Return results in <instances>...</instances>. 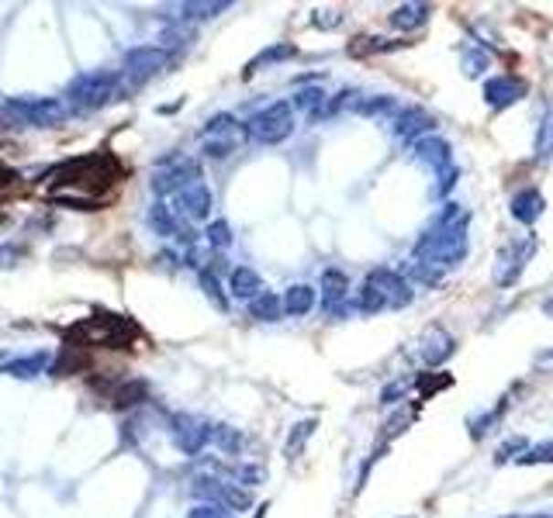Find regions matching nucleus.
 Instances as JSON below:
<instances>
[{
    "mask_svg": "<svg viewBox=\"0 0 553 518\" xmlns=\"http://www.w3.org/2000/svg\"><path fill=\"white\" fill-rule=\"evenodd\" d=\"M145 397V384L143 380H132V384H125L122 391L114 394V405L118 408H128V405H135V401H143Z\"/></svg>",
    "mask_w": 553,
    "mask_h": 518,
    "instance_id": "nucleus-43",
    "label": "nucleus"
},
{
    "mask_svg": "<svg viewBox=\"0 0 553 518\" xmlns=\"http://www.w3.org/2000/svg\"><path fill=\"white\" fill-rule=\"evenodd\" d=\"M432 128H436V118L426 108H419V104H409V108H401L391 118V135L398 142H405V145H415L419 139L432 135Z\"/></svg>",
    "mask_w": 553,
    "mask_h": 518,
    "instance_id": "nucleus-14",
    "label": "nucleus"
},
{
    "mask_svg": "<svg viewBox=\"0 0 553 518\" xmlns=\"http://www.w3.org/2000/svg\"><path fill=\"white\" fill-rule=\"evenodd\" d=\"M429 11H432L429 4H398L388 21H391L395 32H415L429 21Z\"/></svg>",
    "mask_w": 553,
    "mask_h": 518,
    "instance_id": "nucleus-21",
    "label": "nucleus"
},
{
    "mask_svg": "<svg viewBox=\"0 0 553 518\" xmlns=\"http://www.w3.org/2000/svg\"><path fill=\"white\" fill-rule=\"evenodd\" d=\"M543 314H547V318H553V298L543 301Z\"/></svg>",
    "mask_w": 553,
    "mask_h": 518,
    "instance_id": "nucleus-49",
    "label": "nucleus"
},
{
    "mask_svg": "<svg viewBox=\"0 0 553 518\" xmlns=\"http://www.w3.org/2000/svg\"><path fill=\"white\" fill-rule=\"evenodd\" d=\"M539 242L533 236L526 238H512V242H505L502 249H498V256H495V270H491V280H495V287H516L519 283V277L526 273V267L533 263V256H537Z\"/></svg>",
    "mask_w": 553,
    "mask_h": 518,
    "instance_id": "nucleus-7",
    "label": "nucleus"
},
{
    "mask_svg": "<svg viewBox=\"0 0 553 518\" xmlns=\"http://www.w3.org/2000/svg\"><path fill=\"white\" fill-rule=\"evenodd\" d=\"M318 422L315 418H301V422L291 425V432H287V442H284V456L287 460H298L301 449H304V442L315 436Z\"/></svg>",
    "mask_w": 553,
    "mask_h": 518,
    "instance_id": "nucleus-29",
    "label": "nucleus"
},
{
    "mask_svg": "<svg viewBox=\"0 0 553 518\" xmlns=\"http://www.w3.org/2000/svg\"><path fill=\"white\" fill-rule=\"evenodd\" d=\"M48 363V356L46 353H35V356H28V360H15V363H7V366H4V374H11V377H35V374H38V370H42V366H46Z\"/></svg>",
    "mask_w": 553,
    "mask_h": 518,
    "instance_id": "nucleus-36",
    "label": "nucleus"
},
{
    "mask_svg": "<svg viewBox=\"0 0 553 518\" xmlns=\"http://www.w3.org/2000/svg\"><path fill=\"white\" fill-rule=\"evenodd\" d=\"M395 48H401V42H395V38H380V35H360V38H353L349 42V52L353 56H380V52H395Z\"/></svg>",
    "mask_w": 553,
    "mask_h": 518,
    "instance_id": "nucleus-32",
    "label": "nucleus"
},
{
    "mask_svg": "<svg viewBox=\"0 0 553 518\" xmlns=\"http://www.w3.org/2000/svg\"><path fill=\"white\" fill-rule=\"evenodd\" d=\"M543 211H547V197L539 194L537 187H522L512 194V201H508V215L519 221V225H537L543 218Z\"/></svg>",
    "mask_w": 553,
    "mask_h": 518,
    "instance_id": "nucleus-19",
    "label": "nucleus"
},
{
    "mask_svg": "<svg viewBox=\"0 0 553 518\" xmlns=\"http://www.w3.org/2000/svg\"><path fill=\"white\" fill-rule=\"evenodd\" d=\"M553 156V111H547L537 125V159Z\"/></svg>",
    "mask_w": 553,
    "mask_h": 518,
    "instance_id": "nucleus-37",
    "label": "nucleus"
},
{
    "mask_svg": "<svg viewBox=\"0 0 553 518\" xmlns=\"http://www.w3.org/2000/svg\"><path fill=\"white\" fill-rule=\"evenodd\" d=\"M4 104L25 128H56L69 118L63 97H4Z\"/></svg>",
    "mask_w": 553,
    "mask_h": 518,
    "instance_id": "nucleus-6",
    "label": "nucleus"
},
{
    "mask_svg": "<svg viewBox=\"0 0 553 518\" xmlns=\"http://www.w3.org/2000/svg\"><path fill=\"white\" fill-rule=\"evenodd\" d=\"M215 436V425L201 418V415H190V411H176L170 418V439L184 456H201L207 442Z\"/></svg>",
    "mask_w": 553,
    "mask_h": 518,
    "instance_id": "nucleus-10",
    "label": "nucleus"
},
{
    "mask_svg": "<svg viewBox=\"0 0 553 518\" xmlns=\"http://www.w3.org/2000/svg\"><path fill=\"white\" fill-rule=\"evenodd\" d=\"M298 56V48L291 46V42H277V46H267L256 59H250L246 63V77H253V73H260V69H267V66L273 63H284V59H294Z\"/></svg>",
    "mask_w": 553,
    "mask_h": 518,
    "instance_id": "nucleus-28",
    "label": "nucleus"
},
{
    "mask_svg": "<svg viewBox=\"0 0 553 518\" xmlns=\"http://www.w3.org/2000/svg\"><path fill=\"white\" fill-rule=\"evenodd\" d=\"M166 66H170V52L163 46H135L125 52L122 73H125V79H149Z\"/></svg>",
    "mask_w": 553,
    "mask_h": 518,
    "instance_id": "nucleus-13",
    "label": "nucleus"
},
{
    "mask_svg": "<svg viewBox=\"0 0 553 518\" xmlns=\"http://www.w3.org/2000/svg\"><path fill=\"white\" fill-rule=\"evenodd\" d=\"M187 518H232V512H225L218 504H194L187 512Z\"/></svg>",
    "mask_w": 553,
    "mask_h": 518,
    "instance_id": "nucleus-46",
    "label": "nucleus"
},
{
    "mask_svg": "<svg viewBox=\"0 0 553 518\" xmlns=\"http://www.w3.org/2000/svg\"><path fill=\"white\" fill-rule=\"evenodd\" d=\"M229 7H232L229 0H211V4H180L176 11H184L180 17H187V21H207V17L225 15Z\"/></svg>",
    "mask_w": 553,
    "mask_h": 518,
    "instance_id": "nucleus-34",
    "label": "nucleus"
},
{
    "mask_svg": "<svg viewBox=\"0 0 553 518\" xmlns=\"http://www.w3.org/2000/svg\"><path fill=\"white\" fill-rule=\"evenodd\" d=\"M401 273H405V280L419 283V287H440L442 277H446V270L429 267V263H419V259H409V267L401 270Z\"/></svg>",
    "mask_w": 553,
    "mask_h": 518,
    "instance_id": "nucleus-30",
    "label": "nucleus"
},
{
    "mask_svg": "<svg viewBox=\"0 0 553 518\" xmlns=\"http://www.w3.org/2000/svg\"><path fill=\"white\" fill-rule=\"evenodd\" d=\"M221 473H225V481L246 487V491L267 484V467L263 463H229V467H221Z\"/></svg>",
    "mask_w": 553,
    "mask_h": 518,
    "instance_id": "nucleus-25",
    "label": "nucleus"
},
{
    "mask_svg": "<svg viewBox=\"0 0 553 518\" xmlns=\"http://www.w3.org/2000/svg\"><path fill=\"white\" fill-rule=\"evenodd\" d=\"M411 159H415L419 166L432 170L436 176L453 170V149H450V142L440 139V135H426V139L415 142V145H411Z\"/></svg>",
    "mask_w": 553,
    "mask_h": 518,
    "instance_id": "nucleus-16",
    "label": "nucleus"
},
{
    "mask_svg": "<svg viewBox=\"0 0 553 518\" xmlns=\"http://www.w3.org/2000/svg\"><path fill=\"white\" fill-rule=\"evenodd\" d=\"M484 104H488L491 111H505L512 108V104H519L522 97L529 94V87H526V79L512 77V73H498V77L484 79Z\"/></svg>",
    "mask_w": 553,
    "mask_h": 518,
    "instance_id": "nucleus-15",
    "label": "nucleus"
},
{
    "mask_svg": "<svg viewBox=\"0 0 553 518\" xmlns=\"http://www.w3.org/2000/svg\"><path fill=\"white\" fill-rule=\"evenodd\" d=\"M211 442L218 446L221 453L239 456V453H242V446H246V436H242L239 428H232V425H215V436H211Z\"/></svg>",
    "mask_w": 553,
    "mask_h": 518,
    "instance_id": "nucleus-33",
    "label": "nucleus"
},
{
    "mask_svg": "<svg viewBox=\"0 0 553 518\" xmlns=\"http://www.w3.org/2000/svg\"><path fill=\"white\" fill-rule=\"evenodd\" d=\"M505 408H508V397H502V405H498V408L484 411L481 418H474V422H471V439H484V436H488V428L498 422V418H502V411H505Z\"/></svg>",
    "mask_w": 553,
    "mask_h": 518,
    "instance_id": "nucleus-40",
    "label": "nucleus"
},
{
    "mask_svg": "<svg viewBox=\"0 0 553 518\" xmlns=\"http://www.w3.org/2000/svg\"><path fill=\"white\" fill-rule=\"evenodd\" d=\"M166 205L174 207L180 218L194 225V221H207L211 218V207H215V197H211V187H207L205 180H197V184H190L184 187L180 194H174Z\"/></svg>",
    "mask_w": 553,
    "mask_h": 518,
    "instance_id": "nucleus-12",
    "label": "nucleus"
},
{
    "mask_svg": "<svg viewBox=\"0 0 553 518\" xmlns=\"http://www.w3.org/2000/svg\"><path fill=\"white\" fill-rule=\"evenodd\" d=\"M250 142V128L239 122L236 114H215L205 128H201V153L207 159H229Z\"/></svg>",
    "mask_w": 553,
    "mask_h": 518,
    "instance_id": "nucleus-4",
    "label": "nucleus"
},
{
    "mask_svg": "<svg viewBox=\"0 0 553 518\" xmlns=\"http://www.w3.org/2000/svg\"><path fill=\"white\" fill-rule=\"evenodd\" d=\"M446 384H453V377H450V374H440L436 380H432V374H422V377H415V387L422 391V405H426L429 397L440 391V387H446Z\"/></svg>",
    "mask_w": 553,
    "mask_h": 518,
    "instance_id": "nucleus-42",
    "label": "nucleus"
},
{
    "mask_svg": "<svg viewBox=\"0 0 553 518\" xmlns=\"http://www.w3.org/2000/svg\"><path fill=\"white\" fill-rule=\"evenodd\" d=\"M267 508H270V504H260V508H256V518H263V515H267Z\"/></svg>",
    "mask_w": 553,
    "mask_h": 518,
    "instance_id": "nucleus-50",
    "label": "nucleus"
},
{
    "mask_svg": "<svg viewBox=\"0 0 553 518\" xmlns=\"http://www.w3.org/2000/svg\"><path fill=\"white\" fill-rule=\"evenodd\" d=\"M291 104H294V108H298L301 114L308 118V122H312V118H315V122H322L325 104H329V94H325L322 87H304V90H298V94H294V100H291Z\"/></svg>",
    "mask_w": 553,
    "mask_h": 518,
    "instance_id": "nucleus-26",
    "label": "nucleus"
},
{
    "mask_svg": "<svg viewBox=\"0 0 553 518\" xmlns=\"http://www.w3.org/2000/svg\"><path fill=\"white\" fill-rule=\"evenodd\" d=\"M453 349H457V339L450 332L442 325H429L419 339V360H422V366H440L453 356Z\"/></svg>",
    "mask_w": 553,
    "mask_h": 518,
    "instance_id": "nucleus-17",
    "label": "nucleus"
},
{
    "mask_svg": "<svg viewBox=\"0 0 553 518\" xmlns=\"http://www.w3.org/2000/svg\"><path fill=\"white\" fill-rule=\"evenodd\" d=\"M401 518H415V515H401Z\"/></svg>",
    "mask_w": 553,
    "mask_h": 518,
    "instance_id": "nucleus-51",
    "label": "nucleus"
},
{
    "mask_svg": "<svg viewBox=\"0 0 553 518\" xmlns=\"http://www.w3.org/2000/svg\"><path fill=\"white\" fill-rule=\"evenodd\" d=\"M205 236L211 249H229V246H232V225H229V221H211Z\"/></svg>",
    "mask_w": 553,
    "mask_h": 518,
    "instance_id": "nucleus-41",
    "label": "nucleus"
},
{
    "mask_svg": "<svg viewBox=\"0 0 553 518\" xmlns=\"http://www.w3.org/2000/svg\"><path fill=\"white\" fill-rule=\"evenodd\" d=\"M364 287L378 294L384 312H401V308H409L411 298H415V291H411V283L405 280V273L395 267H374L364 277Z\"/></svg>",
    "mask_w": 553,
    "mask_h": 518,
    "instance_id": "nucleus-8",
    "label": "nucleus"
},
{
    "mask_svg": "<svg viewBox=\"0 0 553 518\" xmlns=\"http://www.w3.org/2000/svg\"><path fill=\"white\" fill-rule=\"evenodd\" d=\"M516 463H519V467H533V463H553V439L529 446V449H526V453H522Z\"/></svg>",
    "mask_w": 553,
    "mask_h": 518,
    "instance_id": "nucleus-39",
    "label": "nucleus"
},
{
    "mask_svg": "<svg viewBox=\"0 0 553 518\" xmlns=\"http://www.w3.org/2000/svg\"><path fill=\"white\" fill-rule=\"evenodd\" d=\"M229 291L242 301H256L263 294V280H260V273L253 267H236L232 277H229Z\"/></svg>",
    "mask_w": 553,
    "mask_h": 518,
    "instance_id": "nucleus-24",
    "label": "nucleus"
},
{
    "mask_svg": "<svg viewBox=\"0 0 553 518\" xmlns=\"http://www.w3.org/2000/svg\"><path fill=\"white\" fill-rule=\"evenodd\" d=\"M526 449H529V442H526V439H508V442H502V446H498V453H495V463L502 467L505 460H516V453H526Z\"/></svg>",
    "mask_w": 553,
    "mask_h": 518,
    "instance_id": "nucleus-44",
    "label": "nucleus"
},
{
    "mask_svg": "<svg viewBox=\"0 0 553 518\" xmlns=\"http://www.w3.org/2000/svg\"><path fill=\"white\" fill-rule=\"evenodd\" d=\"M118 176H122V166H118V159L108 156V153H90V156L66 159L63 166L52 173L48 197L59 201V205L97 211L101 197L118 184Z\"/></svg>",
    "mask_w": 553,
    "mask_h": 518,
    "instance_id": "nucleus-1",
    "label": "nucleus"
},
{
    "mask_svg": "<svg viewBox=\"0 0 553 518\" xmlns=\"http://www.w3.org/2000/svg\"><path fill=\"white\" fill-rule=\"evenodd\" d=\"M250 318L253 322H281L284 318V298L273 294V291H263L256 301H250Z\"/></svg>",
    "mask_w": 553,
    "mask_h": 518,
    "instance_id": "nucleus-27",
    "label": "nucleus"
},
{
    "mask_svg": "<svg viewBox=\"0 0 553 518\" xmlns=\"http://www.w3.org/2000/svg\"><path fill=\"white\" fill-rule=\"evenodd\" d=\"M250 139L260 145H281L294 135V104L291 100H273L263 111H256L253 118L246 122Z\"/></svg>",
    "mask_w": 553,
    "mask_h": 518,
    "instance_id": "nucleus-5",
    "label": "nucleus"
},
{
    "mask_svg": "<svg viewBox=\"0 0 553 518\" xmlns=\"http://www.w3.org/2000/svg\"><path fill=\"white\" fill-rule=\"evenodd\" d=\"M343 21H346L343 11H312V25L315 28H339Z\"/></svg>",
    "mask_w": 553,
    "mask_h": 518,
    "instance_id": "nucleus-45",
    "label": "nucleus"
},
{
    "mask_svg": "<svg viewBox=\"0 0 553 518\" xmlns=\"http://www.w3.org/2000/svg\"><path fill=\"white\" fill-rule=\"evenodd\" d=\"M125 94V73L122 69H90V73H80L69 87H66V108L77 111V114H90L101 111L104 104L118 100Z\"/></svg>",
    "mask_w": 553,
    "mask_h": 518,
    "instance_id": "nucleus-3",
    "label": "nucleus"
},
{
    "mask_svg": "<svg viewBox=\"0 0 553 518\" xmlns=\"http://www.w3.org/2000/svg\"><path fill=\"white\" fill-rule=\"evenodd\" d=\"M322 312L329 314V318H335V314L346 312V298H349V277L346 270L332 267L322 273Z\"/></svg>",
    "mask_w": 553,
    "mask_h": 518,
    "instance_id": "nucleus-18",
    "label": "nucleus"
},
{
    "mask_svg": "<svg viewBox=\"0 0 553 518\" xmlns=\"http://www.w3.org/2000/svg\"><path fill=\"white\" fill-rule=\"evenodd\" d=\"M467 228H471V211H463V205H457V201H450V205L442 207L440 218L419 236L415 249H411V259L440 270L457 267L460 259L467 256V246H471L467 242Z\"/></svg>",
    "mask_w": 553,
    "mask_h": 518,
    "instance_id": "nucleus-2",
    "label": "nucleus"
},
{
    "mask_svg": "<svg viewBox=\"0 0 553 518\" xmlns=\"http://www.w3.org/2000/svg\"><path fill=\"white\" fill-rule=\"evenodd\" d=\"M411 387H415V377H398V380H391V384H384V391H380V405H384V408H391V405H398Z\"/></svg>",
    "mask_w": 553,
    "mask_h": 518,
    "instance_id": "nucleus-38",
    "label": "nucleus"
},
{
    "mask_svg": "<svg viewBox=\"0 0 553 518\" xmlns=\"http://www.w3.org/2000/svg\"><path fill=\"white\" fill-rule=\"evenodd\" d=\"M149 225L156 228L159 236L180 238V242H194V232H190V225L180 218V215H176V211L166 205V201H156V205L149 207Z\"/></svg>",
    "mask_w": 553,
    "mask_h": 518,
    "instance_id": "nucleus-20",
    "label": "nucleus"
},
{
    "mask_svg": "<svg viewBox=\"0 0 553 518\" xmlns=\"http://www.w3.org/2000/svg\"><path fill=\"white\" fill-rule=\"evenodd\" d=\"M315 304H318V294L312 283H291L284 291V314H291V318L308 314Z\"/></svg>",
    "mask_w": 553,
    "mask_h": 518,
    "instance_id": "nucleus-22",
    "label": "nucleus"
},
{
    "mask_svg": "<svg viewBox=\"0 0 553 518\" xmlns=\"http://www.w3.org/2000/svg\"><path fill=\"white\" fill-rule=\"evenodd\" d=\"M197 280H201V291H205V298L218 308V312H229V298L221 294V283H218V277L211 273V270H201L197 273Z\"/></svg>",
    "mask_w": 553,
    "mask_h": 518,
    "instance_id": "nucleus-35",
    "label": "nucleus"
},
{
    "mask_svg": "<svg viewBox=\"0 0 553 518\" xmlns=\"http://www.w3.org/2000/svg\"><path fill=\"white\" fill-rule=\"evenodd\" d=\"M491 66V56H488V48H481L474 42V46H463V52H460V69H463V77H481L484 69Z\"/></svg>",
    "mask_w": 553,
    "mask_h": 518,
    "instance_id": "nucleus-31",
    "label": "nucleus"
},
{
    "mask_svg": "<svg viewBox=\"0 0 553 518\" xmlns=\"http://www.w3.org/2000/svg\"><path fill=\"white\" fill-rule=\"evenodd\" d=\"M401 104H398L395 97L388 94H370V97H356V104H353V114H364V118H395Z\"/></svg>",
    "mask_w": 553,
    "mask_h": 518,
    "instance_id": "nucleus-23",
    "label": "nucleus"
},
{
    "mask_svg": "<svg viewBox=\"0 0 553 518\" xmlns=\"http://www.w3.org/2000/svg\"><path fill=\"white\" fill-rule=\"evenodd\" d=\"M11 180H17V176H15V173H11V170H7V166H4V163H0V190L7 187V184H11Z\"/></svg>",
    "mask_w": 553,
    "mask_h": 518,
    "instance_id": "nucleus-48",
    "label": "nucleus"
},
{
    "mask_svg": "<svg viewBox=\"0 0 553 518\" xmlns=\"http://www.w3.org/2000/svg\"><path fill=\"white\" fill-rule=\"evenodd\" d=\"M197 180H205L201 176V166L194 163V159H184V156H170L159 163V170L153 173V190H156L159 197H174V194H180L184 187H190V184H197Z\"/></svg>",
    "mask_w": 553,
    "mask_h": 518,
    "instance_id": "nucleus-11",
    "label": "nucleus"
},
{
    "mask_svg": "<svg viewBox=\"0 0 553 518\" xmlns=\"http://www.w3.org/2000/svg\"><path fill=\"white\" fill-rule=\"evenodd\" d=\"M537 370H543V374H550L553 370V349H543V353H537Z\"/></svg>",
    "mask_w": 553,
    "mask_h": 518,
    "instance_id": "nucleus-47",
    "label": "nucleus"
},
{
    "mask_svg": "<svg viewBox=\"0 0 553 518\" xmlns=\"http://www.w3.org/2000/svg\"><path fill=\"white\" fill-rule=\"evenodd\" d=\"M190 494L201 504H218L225 512H246L253 504L246 487L232 484V481H221V477H207V473L190 481Z\"/></svg>",
    "mask_w": 553,
    "mask_h": 518,
    "instance_id": "nucleus-9",
    "label": "nucleus"
}]
</instances>
